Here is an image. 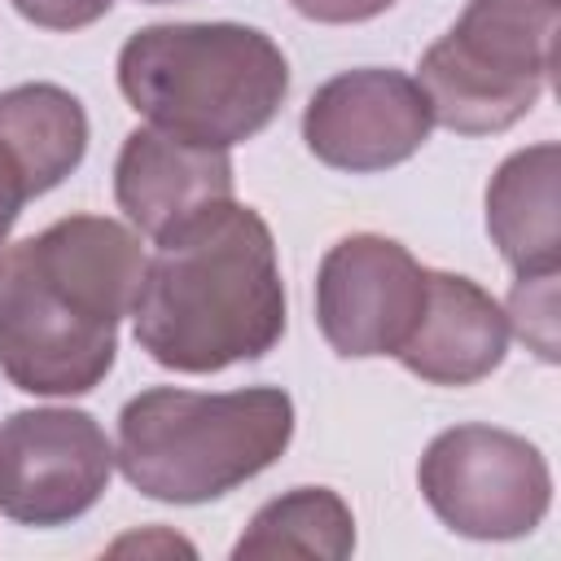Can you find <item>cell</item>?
<instances>
[{
    "label": "cell",
    "mask_w": 561,
    "mask_h": 561,
    "mask_svg": "<svg viewBox=\"0 0 561 561\" xmlns=\"http://www.w3.org/2000/svg\"><path fill=\"white\" fill-rule=\"evenodd\" d=\"M561 0H469L425 48L421 92L456 136H495L522 123L548 88Z\"/></svg>",
    "instance_id": "5b68a950"
},
{
    "label": "cell",
    "mask_w": 561,
    "mask_h": 561,
    "mask_svg": "<svg viewBox=\"0 0 561 561\" xmlns=\"http://www.w3.org/2000/svg\"><path fill=\"white\" fill-rule=\"evenodd\" d=\"M434 114L421 83L403 70L364 66L320 83L302 110L307 149L351 175L408 162L430 140Z\"/></svg>",
    "instance_id": "9c48e42d"
},
{
    "label": "cell",
    "mask_w": 561,
    "mask_h": 561,
    "mask_svg": "<svg viewBox=\"0 0 561 561\" xmlns=\"http://www.w3.org/2000/svg\"><path fill=\"white\" fill-rule=\"evenodd\" d=\"M118 88L149 127L232 149L276 118L289 61L272 35L241 22H158L123 44Z\"/></svg>",
    "instance_id": "3957f363"
},
{
    "label": "cell",
    "mask_w": 561,
    "mask_h": 561,
    "mask_svg": "<svg viewBox=\"0 0 561 561\" xmlns=\"http://www.w3.org/2000/svg\"><path fill=\"white\" fill-rule=\"evenodd\" d=\"M114 447L79 408H22L0 425V513L22 526H66L110 486Z\"/></svg>",
    "instance_id": "52a82bcc"
},
{
    "label": "cell",
    "mask_w": 561,
    "mask_h": 561,
    "mask_svg": "<svg viewBox=\"0 0 561 561\" xmlns=\"http://www.w3.org/2000/svg\"><path fill=\"white\" fill-rule=\"evenodd\" d=\"M416 482L434 517L465 539H522L552 504L543 451L495 425L443 430L425 447Z\"/></svg>",
    "instance_id": "8992f818"
},
{
    "label": "cell",
    "mask_w": 561,
    "mask_h": 561,
    "mask_svg": "<svg viewBox=\"0 0 561 561\" xmlns=\"http://www.w3.org/2000/svg\"><path fill=\"white\" fill-rule=\"evenodd\" d=\"M114 0H13V9L44 31H79L110 13Z\"/></svg>",
    "instance_id": "2e32d148"
},
{
    "label": "cell",
    "mask_w": 561,
    "mask_h": 561,
    "mask_svg": "<svg viewBox=\"0 0 561 561\" xmlns=\"http://www.w3.org/2000/svg\"><path fill=\"white\" fill-rule=\"evenodd\" d=\"M355 552V517L346 500L329 486H294L267 500L245 535L232 543V561H263V557H316L342 561Z\"/></svg>",
    "instance_id": "5bb4252c"
},
{
    "label": "cell",
    "mask_w": 561,
    "mask_h": 561,
    "mask_svg": "<svg viewBox=\"0 0 561 561\" xmlns=\"http://www.w3.org/2000/svg\"><path fill=\"white\" fill-rule=\"evenodd\" d=\"M508 355V316L469 276L425 267V307L399 364L430 386H473Z\"/></svg>",
    "instance_id": "8fae6325"
},
{
    "label": "cell",
    "mask_w": 561,
    "mask_h": 561,
    "mask_svg": "<svg viewBox=\"0 0 561 561\" xmlns=\"http://www.w3.org/2000/svg\"><path fill=\"white\" fill-rule=\"evenodd\" d=\"M504 316H508V329H517V337L539 359H548V364L557 359V272L517 276Z\"/></svg>",
    "instance_id": "9a60e30c"
},
{
    "label": "cell",
    "mask_w": 561,
    "mask_h": 561,
    "mask_svg": "<svg viewBox=\"0 0 561 561\" xmlns=\"http://www.w3.org/2000/svg\"><path fill=\"white\" fill-rule=\"evenodd\" d=\"M425 307V267L390 237L355 232L316 272V324L342 359L399 355Z\"/></svg>",
    "instance_id": "ba28073f"
},
{
    "label": "cell",
    "mask_w": 561,
    "mask_h": 561,
    "mask_svg": "<svg viewBox=\"0 0 561 561\" xmlns=\"http://www.w3.org/2000/svg\"><path fill=\"white\" fill-rule=\"evenodd\" d=\"M145 4H167V0H145Z\"/></svg>",
    "instance_id": "d6986e66"
},
{
    "label": "cell",
    "mask_w": 561,
    "mask_h": 561,
    "mask_svg": "<svg viewBox=\"0 0 561 561\" xmlns=\"http://www.w3.org/2000/svg\"><path fill=\"white\" fill-rule=\"evenodd\" d=\"M302 18L311 22H329V26H346V22H368L377 13H386L394 0H289Z\"/></svg>",
    "instance_id": "e0dca14e"
},
{
    "label": "cell",
    "mask_w": 561,
    "mask_h": 561,
    "mask_svg": "<svg viewBox=\"0 0 561 561\" xmlns=\"http://www.w3.org/2000/svg\"><path fill=\"white\" fill-rule=\"evenodd\" d=\"M145 272L136 228L110 215H66L0 250V373L48 399L88 394L118 355Z\"/></svg>",
    "instance_id": "6da1fadb"
},
{
    "label": "cell",
    "mask_w": 561,
    "mask_h": 561,
    "mask_svg": "<svg viewBox=\"0 0 561 561\" xmlns=\"http://www.w3.org/2000/svg\"><path fill=\"white\" fill-rule=\"evenodd\" d=\"M140 351L171 373L263 359L285 333L276 241L254 206L219 202L158 241L131 302Z\"/></svg>",
    "instance_id": "7a4b0ae2"
},
{
    "label": "cell",
    "mask_w": 561,
    "mask_h": 561,
    "mask_svg": "<svg viewBox=\"0 0 561 561\" xmlns=\"http://www.w3.org/2000/svg\"><path fill=\"white\" fill-rule=\"evenodd\" d=\"M557 175L561 149L543 140L508 153L486 184V232L517 276H543L561 263Z\"/></svg>",
    "instance_id": "7c38bea8"
},
{
    "label": "cell",
    "mask_w": 561,
    "mask_h": 561,
    "mask_svg": "<svg viewBox=\"0 0 561 561\" xmlns=\"http://www.w3.org/2000/svg\"><path fill=\"white\" fill-rule=\"evenodd\" d=\"M22 202H31L26 180H22V171L13 167V158L0 149V245H4V237L13 232V224H18V215H22Z\"/></svg>",
    "instance_id": "ac0fdd59"
},
{
    "label": "cell",
    "mask_w": 561,
    "mask_h": 561,
    "mask_svg": "<svg viewBox=\"0 0 561 561\" xmlns=\"http://www.w3.org/2000/svg\"><path fill=\"white\" fill-rule=\"evenodd\" d=\"M232 197V158L228 149H206L180 140L162 127L127 131L114 162V202L136 232L149 241L171 237L188 219Z\"/></svg>",
    "instance_id": "30bf717a"
},
{
    "label": "cell",
    "mask_w": 561,
    "mask_h": 561,
    "mask_svg": "<svg viewBox=\"0 0 561 561\" xmlns=\"http://www.w3.org/2000/svg\"><path fill=\"white\" fill-rule=\"evenodd\" d=\"M289 438L294 399L280 386L228 394L153 386L123 403L114 460L149 500L206 504L276 465Z\"/></svg>",
    "instance_id": "277c9868"
},
{
    "label": "cell",
    "mask_w": 561,
    "mask_h": 561,
    "mask_svg": "<svg viewBox=\"0 0 561 561\" xmlns=\"http://www.w3.org/2000/svg\"><path fill=\"white\" fill-rule=\"evenodd\" d=\"M0 149L39 197L57 188L88 153V114L57 83H18L0 92Z\"/></svg>",
    "instance_id": "4fadbf2b"
}]
</instances>
